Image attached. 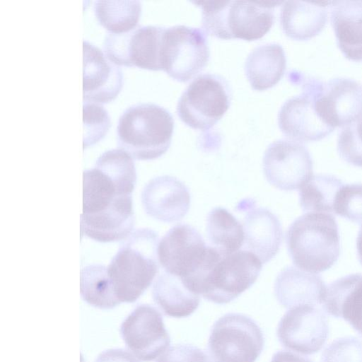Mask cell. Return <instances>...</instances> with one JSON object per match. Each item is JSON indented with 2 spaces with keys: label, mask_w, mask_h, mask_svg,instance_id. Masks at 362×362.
<instances>
[{
  "label": "cell",
  "mask_w": 362,
  "mask_h": 362,
  "mask_svg": "<svg viewBox=\"0 0 362 362\" xmlns=\"http://www.w3.org/2000/svg\"><path fill=\"white\" fill-rule=\"evenodd\" d=\"M317 110L331 127H344L362 116V88L354 80L335 78L322 83Z\"/></svg>",
  "instance_id": "cell-16"
},
{
  "label": "cell",
  "mask_w": 362,
  "mask_h": 362,
  "mask_svg": "<svg viewBox=\"0 0 362 362\" xmlns=\"http://www.w3.org/2000/svg\"><path fill=\"white\" fill-rule=\"evenodd\" d=\"M209 246L199 231L188 224L180 223L161 238L158 259L164 271L185 281L204 266Z\"/></svg>",
  "instance_id": "cell-12"
},
{
  "label": "cell",
  "mask_w": 362,
  "mask_h": 362,
  "mask_svg": "<svg viewBox=\"0 0 362 362\" xmlns=\"http://www.w3.org/2000/svg\"><path fill=\"white\" fill-rule=\"evenodd\" d=\"M286 59L283 47L269 43L255 47L247 55L245 72L251 87L264 90L276 85L284 74Z\"/></svg>",
  "instance_id": "cell-24"
},
{
  "label": "cell",
  "mask_w": 362,
  "mask_h": 362,
  "mask_svg": "<svg viewBox=\"0 0 362 362\" xmlns=\"http://www.w3.org/2000/svg\"><path fill=\"white\" fill-rule=\"evenodd\" d=\"M328 334L326 316L312 305L290 308L280 320L276 329L278 339L284 347L305 355L318 352Z\"/></svg>",
  "instance_id": "cell-15"
},
{
  "label": "cell",
  "mask_w": 362,
  "mask_h": 362,
  "mask_svg": "<svg viewBox=\"0 0 362 362\" xmlns=\"http://www.w3.org/2000/svg\"><path fill=\"white\" fill-rule=\"evenodd\" d=\"M158 235L150 228H139L123 242L107 267L117 298L135 302L149 287L158 269Z\"/></svg>",
  "instance_id": "cell-2"
},
{
  "label": "cell",
  "mask_w": 362,
  "mask_h": 362,
  "mask_svg": "<svg viewBox=\"0 0 362 362\" xmlns=\"http://www.w3.org/2000/svg\"><path fill=\"white\" fill-rule=\"evenodd\" d=\"M302 93L287 100L278 114L283 134L295 141H319L334 131L317 110L316 99L322 81L315 78H300Z\"/></svg>",
  "instance_id": "cell-10"
},
{
  "label": "cell",
  "mask_w": 362,
  "mask_h": 362,
  "mask_svg": "<svg viewBox=\"0 0 362 362\" xmlns=\"http://www.w3.org/2000/svg\"><path fill=\"white\" fill-rule=\"evenodd\" d=\"M334 212L352 222H362V184L342 185L334 204Z\"/></svg>",
  "instance_id": "cell-31"
},
{
  "label": "cell",
  "mask_w": 362,
  "mask_h": 362,
  "mask_svg": "<svg viewBox=\"0 0 362 362\" xmlns=\"http://www.w3.org/2000/svg\"><path fill=\"white\" fill-rule=\"evenodd\" d=\"M245 247L264 264L278 252L282 240V228L278 218L264 208L247 212L243 220Z\"/></svg>",
  "instance_id": "cell-20"
},
{
  "label": "cell",
  "mask_w": 362,
  "mask_h": 362,
  "mask_svg": "<svg viewBox=\"0 0 362 362\" xmlns=\"http://www.w3.org/2000/svg\"><path fill=\"white\" fill-rule=\"evenodd\" d=\"M293 263L309 273H320L332 267L340 253L335 218L328 213L309 212L296 219L286 234Z\"/></svg>",
  "instance_id": "cell-3"
},
{
  "label": "cell",
  "mask_w": 362,
  "mask_h": 362,
  "mask_svg": "<svg viewBox=\"0 0 362 362\" xmlns=\"http://www.w3.org/2000/svg\"><path fill=\"white\" fill-rule=\"evenodd\" d=\"M329 7L338 47L348 59L362 62V1H334Z\"/></svg>",
  "instance_id": "cell-22"
},
{
  "label": "cell",
  "mask_w": 362,
  "mask_h": 362,
  "mask_svg": "<svg viewBox=\"0 0 362 362\" xmlns=\"http://www.w3.org/2000/svg\"><path fill=\"white\" fill-rule=\"evenodd\" d=\"M264 345L256 322L240 313H228L212 326L207 348L208 362H255Z\"/></svg>",
  "instance_id": "cell-7"
},
{
  "label": "cell",
  "mask_w": 362,
  "mask_h": 362,
  "mask_svg": "<svg viewBox=\"0 0 362 362\" xmlns=\"http://www.w3.org/2000/svg\"><path fill=\"white\" fill-rule=\"evenodd\" d=\"M267 181L285 191L300 189L313 175V160L303 144L281 139L272 143L263 158Z\"/></svg>",
  "instance_id": "cell-13"
},
{
  "label": "cell",
  "mask_w": 362,
  "mask_h": 362,
  "mask_svg": "<svg viewBox=\"0 0 362 362\" xmlns=\"http://www.w3.org/2000/svg\"><path fill=\"white\" fill-rule=\"evenodd\" d=\"M205 32L197 28H165L160 49L162 70L179 82L197 75L207 64L209 48Z\"/></svg>",
  "instance_id": "cell-9"
},
{
  "label": "cell",
  "mask_w": 362,
  "mask_h": 362,
  "mask_svg": "<svg viewBox=\"0 0 362 362\" xmlns=\"http://www.w3.org/2000/svg\"><path fill=\"white\" fill-rule=\"evenodd\" d=\"M146 214L163 222L179 221L187 214L191 197L187 187L176 177L163 175L150 180L141 193Z\"/></svg>",
  "instance_id": "cell-18"
},
{
  "label": "cell",
  "mask_w": 362,
  "mask_h": 362,
  "mask_svg": "<svg viewBox=\"0 0 362 362\" xmlns=\"http://www.w3.org/2000/svg\"><path fill=\"white\" fill-rule=\"evenodd\" d=\"M165 27L140 25L122 33H107L103 42L105 55L117 65L162 70L160 49Z\"/></svg>",
  "instance_id": "cell-11"
},
{
  "label": "cell",
  "mask_w": 362,
  "mask_h": 362,
  "mask_svg": "<svg viewBox=\"0 0 362 362\" xmlns=\"http://www.w3.org/2000/svg\"><path fill=\"white\" fill-rule=\"evenodd\" d=\"M95 362H139L132 353L121 349H108L102 352Z\"/></svg>",
  "instance_id": "cell-34"
},
{
  "label": "cell",
  "mask_w": 362,
  "mask_h": 362,
  "mask_svg": "<svg viewBox=\"0 0 362 362\" xmlns=\"http://www.w3.org/2000/svg\"><path fill=\"white\" fill-rule=\"evenodd\" d=\"M205 33L223 40H256L271 29L279 1H195Z\"/></svg>",
  "instance_id": "cell-4"
},
{
  "label": "cell",
  "mask_w": 362,
  "mask_h": 362,
  "mask_svg": "<svg viewBox=\"0 0 362 362\" xmlns=\"http://www.w3.org/2000/svg\"><path fill=\"white\" fill-rule=\"evenodd\" d=\"M331 1H286L280 22L284 33L296 40H307L318 35L327 21Z\"/></svg>",
  "instance_id": "cell-23"
},
{
  "label": "cell",
  "mask_w": 362,
  "mask_h": 362,
  "mask_svg": "<svg viewBox=\"0 0 362 362\" xmlns=\"http://www.w3.org/2000/svg\"><path fill=\"white\" fill-rule=\"evenodd\" d=\"M202 349L189 344H178L170 347L156 362H207Z\"/></svg>",
  "instance_id": "cell-33"
},
{
  "label": "cell",
  "mask_w": 362,
  "mask_h": 362,
  "mask_svg": "<svg viewBox=\"0 0 362 362\" xmlns=\"http://www.w3.org/2000/svg\"><path fill=\"white\" fill-rule=\"evenodd\" d=\"M206 233L211 246L224 254L240 250L245 242L243 227L228 210L212 209L206 218Z\"/></svg>",
  "instance_id": "cell-26"
},
{
  "label": "cell",
  "mask_w": 362,
  "mask_h": 362,
  "mask_svg": "<svg viewBox=\"0 0 362 362\" xmlns=\"http://www.w3.org/2000/svg\"><path fill=\"white\" fill-rule=\"evenodd\" d=\"M136 181L133 159L126 151L102 153L83 173L81 233L98 242L125 240L134 223L132 192Z\"/></svg>",
  "instance_id": "cell-1"
},
{
  "label": "cell",
  "mask_w": 362,
  "mask_h": 362,
  "mask_svg": "<svg viewBox=\"0 0 362 362\" xmlns=\"http://www.w3.org/2000/svg\"><path fill=\"white\" fill-rule=\"evenodd\" d=\"M120 332L128 349L143 361L155 360L170 344L161 313L148 304L138 305L127 316Z\"/></svg>",
  "instance_id": "cell-14"
},
{
  "label": "cell",
  "mask_w": 362,
  "mask_h": 362,
  "mask_svg": "<svg viewBox=\"0 0 362 362\" xmlns=\"http://www.w3.org/2000/svg\"><path fill=\"white\" fill-rule=\"evenodd\" d=\"M140 1H94L93 11L100 23L109 33L128 32L139 25Z\"/></svg>",
  "instance_id": "cell-28"
},
{
  "label": "cell",
  "mask_w": 362,
  "mask_h": 362,
  "mask_svg": "<svg viewBox=\"0 0 362 362\" xmlns=\"http://www.w3.org/2000/svg\"><path fill=\"white\" fill-rule=\"evenodd\" d=\"M152 296L165 315L176 318L189 317L200 303L199 296L189 290L180 277L165 272L154 281Z\"/></svg>",
  "instance_id": "cell-25"
},
{
  "label": "cell",
  "mask_w": 362,
  "mask_h": 362,
  "mask_svg": "<svg viewBox=\"0 0 362 362\" xmlns=\"http://www.w3.org/2000/svg\"><path fill=\"white\" fill-rule=\"evenodd\" d=\"M343 185L330 175H313L299 189V202L303 211L334 212L336 195Z\"/></svg>",
  "instance_id": "cell-29"
},
{
  "label": "cell",
  "mask_w": 362,
  "mask_h": 362,
  "mask_svg": "<svg viewBox=\"0 0 362 362\" xmlns=\"http://www.w3.org/2000/svg\"><path fill=\"white\" fill-rule=\"evenodd\" d=\"M322 306L329 315L348 322L362 336V274H349L332 282Z\"/></svg>",
  "instance_id": "cell-21"
},
{
  "label": "cell",
  "mask_w": 362,
  "mask_h": 362,
  "mask_svg": "<svg viewBox=\"0 0 362 362\" xmlns=\"http://www.w3.org/2000/svg\"><path fill=\"white\" fill-rule=\"evenodd\" d=\"M271 362H313L308 358L288 351L281 350L276 352L271 360Z\"/></svg>",
  "instance_id": "cell-35"
},
{
  "label": "cell",
  "mask_w": 362,
  "mask_h": 362,
  "mask_svg": "<svg viewBox=\"0 0 362 362\" xmlns=\"http://www.w3.org/2000/svg\"><path fill=\"white\" fill-rule=\"evenodd\" d=\"M320 362H362V341L354 337L337 339L324 350Z\"/></svg>",
  "instance_id": "cell-32"
},
{
  "label": "cell",
  "mask_w": 362,
  "mask_h": 362,
  "mask_svg": "<svg viewBox=\"0 0 362 362\" xmlns=\"http://www.w3.org/2000/svg\"><path fill=\"white\" fill-rule=\"evenodd\" d=\"M327 288L318 275L293 267L283 269L274 282L278 302L289 309L302 305H322Z\"/></svg>",
  "instance_id": "cell-19"
},
{
  "label": "cell",
  "mask_w": 362,
  "mask_h": 362,
  "mask_svg": "<svg viewBox=\"0 0 362 362\" xmlns=\"http://www.w3.org/2000/svg\"><path fill=\"white\" fill-rule=\"evenodd\" d=\"M80 292L84 301L100 309L113 308L120 303L105 265L91 264L81 270Z\"/></svg>",
  "instance_id": "cell-27"
},
{
  "label": "cell",
  "mask_w": 362,
  "mask_h": 362,
  "mask_svg": "<svg viewBox=\"0 0 362 362\" xmlns=\"http://www.w3.org/2000/svg\"><path fill=\"white\" fill-rule=\"evenodd\" d=\"M231 90L223 77L204 74L195 78L181 95L177 114L188 127L208 130L214 127L228 110Z\"/></svg>",
  "instance_id": "cell-8"
},
{
  "label": "cell",
  "mask_w": 362,
  "mask_h": 362,
  "mask_svg": "<svg viewBox=\"0 0 362 362\" xmlns=\"http://www.w3.org/2000/svg\"><path fill=\"white\" fill-rule=\"evenodd\" d=\"M174 119L164 107L153 103H137L120 115L117 132L118 148L136 160H153L169 148Z\"/></svg>",
  "instance_id": "cell-5"
},
{
  "label": "cell",
  "mask_w": 362,
  "mask_h": 362,
  "mask_svg": "<svg viewBox=\"0 0 362 362\" xmlns=\"http://www.w3.org/2000/svg\"><path fill=\"white\" fill-rule=\"evenodd\" d=\"M83 101L103 104L115 99L123 86L121 68L91 42L83 41Z\"/></svg>",
  "instance_id": "cell-17"
},
{
  "label": "cell",
  "mask_w": 362,
  "mask_h": 362,
  "mask_svg": "<svg viewBox=\"0 0 362 362\" xmlns=\"http://www.w3.org/2000/svg\"><path fill=\"white\" fill-rule=\"evenodd\" d=\"M356 249L358 260L360 263L362 264V225L361 226L356 240Z\"/></svg>",
  "instance_id": "cell-36"
},
{
  "label": "cell",
  "mask_w": 362,
  "mask_h": 362,
  "mask_svg": "<svg viewBox=\"0 0 362 362\" xmlns=\"http://www.w3.org/2000/svg\"><path fill=\"white\" fill-rule=\"evenodd\" d=\"M83 148L97 143L106 134L110 127V117L103 105L83 101Z\"/></svg>",
  "instance_id": "cell-30"
},
{
  "label": "cell",
  "mask_w": 362,
  "mask_h": 362,
  "mask_svg": "<svg viewBox=\"0 0 362 362\" xmlns=\"http://www.w3.org/2000/svg\"><path fill=\"white\" fill-rule=\"evenodd\" d=\"M262 267L259 257L248 250L220 252L194 293L216 304L228 303L254 284Z\"/></svg>",
  "instance_id": "cell-6"
},
{
  "label": "cell",
  "mask_w": 362,
  "mask_h": 362,
  "mask_svg": "<svg viewBox=\"0 0 362 362\" xmlns=\"http://www.w3.org/2000/svg\"><path fill=\"white\" fill-rule=\"evenodd\" d=\"M361 118H362V116H361Z\"/></svg>",
  "instance_id": "cell-37"
}]
</instances>
